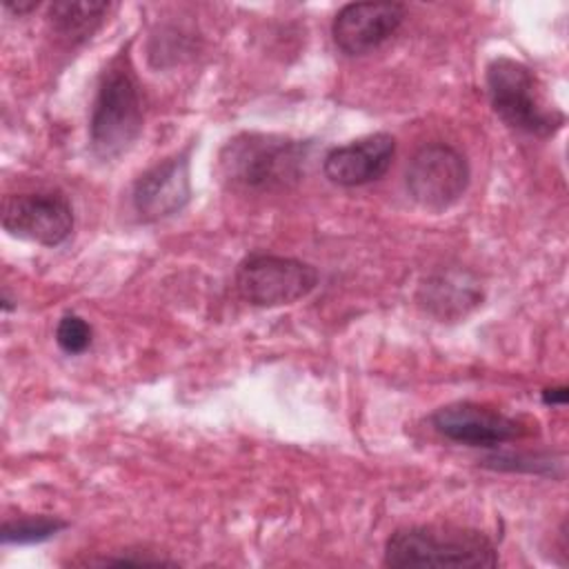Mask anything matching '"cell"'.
<instances>
[{"label": "cell", "mask_w": 569, "mask_h": 569, "mask_svg": "<svg viewBox=\"0 0 569 569\" xmlns=\"http://www.w3.org/2000/svg\"><path fill=\"white\" fill-rule=\"evenodd\" d=\"M393 156L396 138L387 131H376L333 147L322 160V171L338 187H362L380 180L389 171Z\"/></svg>", "instance_id": "cell-11"}, {"label": "cell", "mask_w": 569, "mask_h": 569, "mask_svg": "<svg viewBox=\"0 0 569 569\" xmlns=\"http://www.w3.org/2000/svg\"><path fill=\"white\" fill-rule=\"evenodd\" d=\"M91 340H93V329L84 318H80L76 313H64L58 320L56 342L64 353L80 356L91 347Z\"/></svg>", "instance_id": "cell-15"}, {"label": "cell", "mask_w": 569, "mask_h": 569, "mask_svg": "<svg viewBox=\"0 0 569 569\" xmlns=\"http://www.w3.org/2000/svg\"><path fill=\"white\" fill-rule=\"evenodd\" d=\"M320 273L313 264L273 253H249L236 269V291L253 307L271 309L293 305L318 287Z\"/></svg>", "instance_id": "cell-5"}, {"label": "cell", "mask_w": 569, "mask_h": 569, "mask_svg": "<svg viewBox=\"0 0 569 569\" xmlns=\"http://www.w3.org/2000/svg\"><path fill=\"white\" fill-rule=\"evenodd\" d=\"M67 527L69 522L56 516H20L2 522L0 538L4 545H38L51 540Z\"/></svg>", "instance_id": "cell-14"}, {"label": "cell", "mask_w": 569, "mask_h": 569, "mask_svg": "<svg viewBox=\"0 0 569 569\" xmlns=\"http://www.w3.org/2000/svg\"><path fill=\"white\" fill-rule=\"evenodd\" d=\"M405 13L402 2H349L331 22L333 42L345 56H367L398 31Z\"/></svg>", "instance_id": "cell-10"}, {"label": "cell", "mask_w": 569, "mask_h": 569, "mask_svg": "<svg viewBox=\"0 0 569 569\" xmlns=\"http://www.w3.org/2000/svg\"><path fill=\"white\" fill-rule=\"evenodd\" d=\"M2 229L42 247H58L73 231V209L60 191L7 196L2 200Z\"/></svg>", "instance_id": "cell-7"}, {"label": "cell", "mask_w": 569, "mask_h": 569, "mask_svg": "<svg viewBox=\"0 0 569 569\" xmlns=\"http://www.w3.org/2000/svg\"><path fill=\"white\" fill-rule=\"evenodd\" d=\"M487 93L493 113L511 129L549 138L565 124V113L547 107L536 73L520 60L498 56L487 64Z\"/></svg>", "instance_id": "cell-4"}, {"label": "cell", "mask_w": 569, "mask_h": 569, "mask_svg": "<svg viewBox=\"0 0 569 569\" xmlns=\"http://www.w3.org/2000/svg\"><path fill=\"white\" fill-rule=\"evenodd\" d=\"M482 300V291L465 271H440L420 287L422 307L438 318H460Z\"/></svg>", "instance_id": "cell-12"}, {"label": "cell", "mask_w": 569, "mask_h": 569, "mask_svg": "<svg viewBox=\"0 0 569 569\" xmlns=\"http://www.w3.org/2000/svg\"><path fill=\"white\" fill-rule=\"evenodd\" d=\"M0 307H2V311H4V313H9V311H13V309H16L13 300H11L7 293H2V302H0Z\"/></svg>", "instance_id": "cell-19"}, {"label": "cell", "mask_w": 569, "mask_h": 569, "mask_svg": "<svg viewBox=\"0 0 569 569\" xmlns=\"http://www.w3.org/2000/svg\"><path fill=\"white\" fill-rule=\"evenodd\" d=\"M311 147V140L244 131L224 142L218 156V171L236 189L284 191L305 178Z\"/></svg>", "instance_id": "cell-1"}, {"label": "cell", "mask_w": 569, "mask_h": 569, "mask_svg": "<svg viewBox=\"0 0 569 569\" xmlns=\"http://www.w3.org/2000/svg\"><path fill=\"white\" fill-rule=\"evenodd\" d=\"M542 402L547 405V407H562V405H567V400H569V389L565 387V385H560V387H547V389H542Z\"/></svg>", "instance_id": "cell-17"}, {"label": "cell", "mask_w": 569, "mask_h": 569, "mask_svg": "<svg viewBox=\"0 0 569 569\" xmlns=\"http://www.w3.org/2000/svg\"><path fill=\"white\" fill-rule=\"evenodd\" d=\"M431 427L447 440L467 445V447H485L496 449L505 442L518 440L527 433V425L505 416L502 411L482 407L478 402H449L438 407L431 418Z\"/></svg>", "instance_id": "cell-8"}, {"label": "cell", "mask_w": 569, "mask_h": 569, "mask_svg": "<svg viewBox=\"0 0 569 569\" xmlns=\"http://www.w3.org/2000/svg\"><path fill=\"white\" fill-rule=\"evenodd\" d=\"M469 162L451 144L431 142L420 147L405 171V184L416 204L431 213L453 207L469 187Z\"/></svg>", "instance_id": "cell-6"}, {"label": "cell", "mask_w": 569, "mask_h": 569, "mask_svg": "<svg viewBox=\"0 0 569 569\" xmlns=\"http://www.w3.org/2000/svg\"><path fill=\"white\" fill-rule=\"evenodd\" d=\"M191 200L189 151H180L149 167L133 184L131 202L142 222H158L180 213Z\"/></svg>", "instance_id": "cell-9"}, {"label": "cell", "mask_w": 569, "mask_h": 569, "mask_svg": "<svg viewBox=\"0 0 569 569\" xmlns=\"http://www.w3.org/2000/svg\"><path fill=\"white\" fill-rule=\"evenodd\" d=\"M500 562L496 545L478 529L416 525L393 531L385 542L387 567L489 569Z\"/></svg>", "instance_id": "cell-2"}, {"label": "cell", "mask_w": 569, "mask_h": 569, "mask_svg": "<svg viewBox=\"0 0 569 569\" xmlns=\"http://www.w3.org/2000/svg\"><path fill=\"white\" fill-rule=\"evenodd\" d=\"M4 7H7L9 11H13V13L22 16V13H29V11L38 9V2H36V0H31V2H7Z\"/></svg>", "instance_id": "cell-18"}, {"label": "cell", "mask_w": 569, "mask_h": 569, "mask_svg": "<svg viewBox=\"0 0 569 569\" xmlns=\"http://www.w3.org/2000/svg\"><path fill=\"white\" fill-rule=\"evenodd\" d=\"M109 9L111 2H53L49 7V22L62 40L76 44L96 33Z\"/></svg>", "instance_id": "cell-13"}, {"label": "cell", "mask_w": 569, "mask_h": 569, "mask_svg": "<svg viewBox=\"0 0 569 569\" xmlns=\"http://www.w3.org/2000/svg\"><path fill=\"white\" fill-rule=\"evenodd\" d=\"M98 565H107V567H142V565H176L173 560H167V558H158V556H131V553H124L120 558H104V560H98Z\"/></svg>", "instance_id": "cell-16"}, {"label": "cell", "mask_w": 569, "mask_h": 569, "mask_svg": "<svg viewBox=\"0 0 569 569\" xmlns=\"http://www.w3.org/2000/svg\"><path fill=\"white\" fill-rule=\"evenodd\" d=\"M142 96L129 56H116L102 71L89 118V144L100 160L124 153L142 131Z\"/></svg>", "instance_id": "cell-3"}]
</instances>
